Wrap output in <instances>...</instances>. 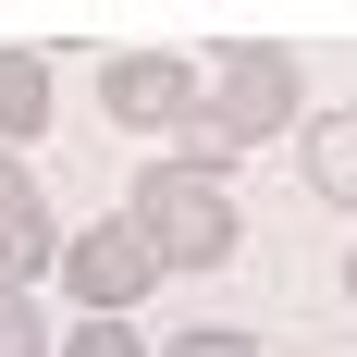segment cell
Here are the masks:
<instances>
[{"label": "cell", "mask_w": 357, "mask_h": 357, "mask_svg": "<svg viewBox=\"0 0 357 357\" xmlns=\"http://www.w3.org/2000/svg\"><path fill=\"white\" fill-rule=\"evenodd\" d=\"M284 123H308V74H296V50H271V37H234L210 62V86H197V123L173 136L185 173H234V148L284 136Z\"/></svg>", "instance_id": "cell-1"}, {"label": "cell", "mask_w": 357, "mask_h": 357, "mask_svg": "<svg viewBox=\"0 0 357 357\" xmlns=\"http://www.w3.org/2000/svg\"><path fill=\"white\" fill-rule=\"evenodd\" d=\"M123 222H136L148 247H160V271H222V259L247 247V210H234V185H222V173H185V160L136 173Z\"/></svg>", "instance_id": "cell-2"}, {"label": "cell", "mask_w": 357, "mask_h": 357, "mask_svg": "<svg viewBox=\"0 0 357 357\" xmlns=\"http://www.w3.org/2000/svg\"><path fill=\"white\" fill-rule=\"evenodd\" d=\"M62 284H74V308H86V321H136V296L173 284V271H160V247H148L136 222L111 210V222H86V234L62 247Z\"/></svg>", "instance_id": "cell-3"}, {"label": "cell", "mask_w": 357, "mask_h": 357, "mask_svg": "<svg viewBox=\"0 0 357 357\" xmlns=\"http://www.w3.org/2000/svg\"><path fill=\"white\" fill-rule=\"evenodd\" d=\"M197 86H210V62H185V50H123V62L99 74V111L136 123V136H185V123H197Z\"/></svg>", "instance_id": "cell-4"}, {"label": "cell", "mask_w": 357, "mask_h": 357, "mask_svg": "<svg viewBox=\"0 0 357 357\" xmlns=\"http://www.w3.org/2000/svg\"><path fill=\"white\" fill-rule=\"evenodd\" d=\"M62 222H50V197H37V173L0 148V284H37V271H62Z\"/></svg>", "instance_id": "cell-5"}, {"label": "cell", "mask_w": 357, "mask_h": 357, "mask_svg": "<svg viewBox=\"0 0 357 357\" xmlns=\"http://www.w3.org/2000/svg\"><path fill=\"white\" fill-rule=\"evenodd\" d=\"M296 185L321 210H357V111H308L296 123Z\"/></svg>", "instance_id": "cell-6"}, {"label": "cell", "mask_w": 357, "mask_h": 357, "mask_svg": "<svg viewBox=\"0 0 357 357\" xmlns=\"http://www.w3.org/2000/svg\"><path fill=\"white\" fill-rule=\"evenodd\" d=\"M37 136H50V62L0 50V148H37Z\"/></svg>", "instance_id": "cell-7"}, {"label": "cell", "mask_w": 357, "mask_h": 357, "mask_svg": "<svg viewBox=\"0 0 357 357\" xmlns=\"http://www.w3.org/2000/svg\"><path fill=\"white\" fill-rule=\"evenodd\" d=\"M0 357H62V345H50V308H37V284H0Z\"/></svg>", "instance_id": "cell-8"}, {"label": "cell", "mask_w": 357, "mask_h": 357, "mask_svg": "<svg viewBox=\"0 0 357 357\" xmlns=\"http://www.w3.org/2000/svg\"><path fill=\"white\" fill-rule=\"evenodd\" d=\"M62 357H148V333H136V321H74Z\"/></svg>", "instance_id": "cell-9"}, {"label": "cell", "mask_w": 357, "mask_h": 357, "mask_svg": "<svg viewBox=\"0 0 357 357\" xmlns=\"http://www.w3.org/2000/svg\"><path fill=\"white\" fill-rule=\"evenodd\" d=\"M160 357H259V333H222V321H210V333H173Z\"/></svg>", "instance_id": "cell-10"}, {"label": "cell", "mask_w": 357, "mask_h": 357, "mask_svg": "<svg viewBox=\"0 0 357 357\" xmlns=\"http://www.w3.org/2000/svg\"><path fill=\"white\" fill-rule=\"evenodd\" d=\"M345 296H357V247H345Z\"/></svg>", "instance_id": "cell-11"}]
</instances>
